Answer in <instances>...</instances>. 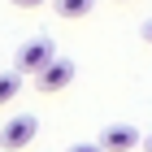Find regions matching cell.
Returning a JSON list of instances; mask_svg holds the SVG:
<instances>
[{
  "label": "cell",
  "mask_w": 152,
  "mask_h": 152,
  "mask_svg": "<svg viewBox=\"0 0 152 152\" xmlns=\"http://www.w3.org/2000/svg\"><path fill=\"white\" fill-rule=\"evenodd\" d=\"M96 148L100 152H135L139 148V130L122 126V122H117V126H104L100 135H96Z\"/></svg>",
  "instance_id": "cell-4"
},
{
  "label": "cell",
  "mask_w": 152,
  "mask_h": 152,
  "mask_svg": "<svg viewBox=\"0 0 152 152\" xmlns=\"http://www.w3.org/2000/svg\"><path fill=\"white\" fill-rule=\"evenodd\" d=\"M117 4H126V0H117Z\"/></svg>",
  "instance_id": "cell-11"
},
{
  "label": "cell",
  "mask_w": 152,
  "mask_h": 152,
  "mask_svg": "<svg viewBox=\"0 0 152 152\" xmlns=\"http://www.w3.org/2000/svg\"><path fill=\"white\" fill-rule=\"evenodd\" d=\"M35 135H39V122L31 113H18L13 122H4V130H0V148L4 152H22V148H31Z\"/></svg>",
  "instance_id": "cell-2"
},
{
  "label": "cell",
  "mask_w": 152,
  "mask_h": 152,
  "mask_svg": "<svg viewBox=\"0 0 152 152\" xmlns=\"http://www.w3.org/2000/svg\"><path fill=\"white\" fill-rule=\"evenodd\" d=\"M13 9H39V4H44V0H9Z\"/></svg>",
  "instance_id": "cell-8"
},
{
  "label": "cell",
  "mask_w": 152,
  "mask_h": 152,
  "mask_svg": "<svg viewBox=\"0 0 152 152\" xmlns=\"http://www.w3.org/2000/svg\"><path fill=\"white\" fill-rule=\"evenodd\" d=\"M35 83H39V91H65L74 83V61L70 57H52L44 70L35 74Z\"/></svg>",
  "instance_id": "cell-3"
},
{
  "label": "cell",
  "mask_w": 152,
  "mask_h": 152,
  "mask_svg": "<svg viewBox=\"0 0 152 152\" xmlns=\"http://www.w3.org/2000/svg\"><path fill=\"white\" fill-rule=\"evenodd\" d=\"M70 152H100V148H96V139H91V143L83 139V143H70Z\"/></svg>",
  "instance_id": "cell-7"
},
{
  "label": "cell",
  "mask_w": 152,
  "mask_h": 152,
  "mask_svg": "<svg viewBox=\"0 0 152 152\" xmlns=\"http://www.w3.org/2000/svg\"><path fill=\"white\" fill-rule=\"evenodd\" d=\"M52 4H57V18H65V22H78L96 9V0H52Z\"/></svg>",
  "instance_id": "cell-5"
},
{
  "label": "cell",
  "mask_w": 152,
  "mask_h": 152,
  "mask_svg": "<svg viewBox=\"0 0 152 152\" xmlns=\"http://www.w3.org/2000/svg\"><path fill=\"white\" fill-rule=\"evenodd\" d=\"M139 35H143V44H152V18L143 22V31H139Z\"/></svg>",
  "instance_id": "cell-9"
},
{
  "label": "cell",
  "mask_w": 152,
  "mask_h": 152,
  "mask_svg": "<svg viewBox=\"0 0 152 152\" xmlns=\"http://www.w3.org/2000/svg\"><path fill=\"white\" fill-rule=\"evenodd\" d=\"M18 91H22V74H18V70H4V74H0V109L9 104V100H18Z\"/></svg>",
  "instance_id": "cell-6"
},
{
  "label": "cell",
  "mask_w": 152,
  "mask_h": 152,
  "mask_svg": "<svg viewBox=\"0 0 152 152\" xmlns=\"http://www.w3.org/2000/svg\"><path fill=\"white\" fill-rule=\"evenodd\" d=\"M52 57H57V52H52V39H48V35H35V39H26V44L18 48V61H13V70L35 78V74L44 70Z\"/></svg>",
  "instance_id": "cell-1"
},
{
  "label": "cell",
  "mask_w": 152,
  "mask_h": 152,
  "mask_svg": "<svg viewBox=\"0 0 152 152\" xmlns=\"http://www.w3.org/2000/svg\"><path fill=\"white\" fill-rule=\"evenodd\" d=\"M139 143H143V152H152V135H139Z\"/></svg>",
  "instance_id": "cell-10"
}]
</instances>
